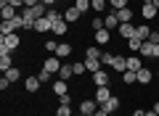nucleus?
<instances>
[{"label":"nucleus","instance_id":"423d86ee","mask_svg":"<svg viewBox=\"0 0 159 116\" xmlns=\"http://www.w3.org/2000/svg\"><path fill=\"white\" fill-rule=\"evenodd\" d=\"M11 61H13V58H11V50H3V48H0V69H3V74H6L8 69H13Z\"/></svg>","mask_w":159,"mask_h":116},{"label":"nucleus","instance_id":"09e8293b","mask_svg":"<svg viewBox=\"0 0 159 116\" xmlns=\"http://www.w3.org/2000/svg\"><path fill=\"white\" fill-rule=\"evenodd\" d=\"M143 3H154V0H143Z\"/></svg>","mask_w":159,"mask_h":116},{"label":"nucleus","instance_id":"2eb2a0df","mask_svg":"<svg viewBox=\"0 0 159 116\" xmlns=\"http://www.w3.org/2000/svg\"><path fill=\"white\" fill-rule=\"evenodd\" d=\"M66 90H69V84H66V79H56L53 82V92L61 98V95H66Z\"/></svg>","mask_w":159,"mask_h":116},{"label":"nucleus","instance_id":"0eeeda50","mask_svg":"<svg viewBox=\"0 0 159 116\" xmlns=\"http://www.w3.org/2000/svg\"><path fill=\"white\" fill-rule=\"evenodd\" d=\"M80 16H82V11H80L77 6H72V8H66V11H64V19H66V24L80 21Z\"/></svg>","mask_w":159,"mask_h":116},{"label":"nucleus","instance_id":"cd10ccee","mask_svg":"<svg viewBox=\"0 0 159 116\" xmlns=\"http://www.w3.org/2000/svg\"><path fill=\"white\" fill-rule=\"evenodd\" d=\"M122 82H125V84H133V82H138V71H130V69H127V71L122 74Z\"/></svg>","mask_w":159,"mask_h":116},{"label":"nucleus","instance_id":"412c9836","mask_svg":"<svg viewBox=\"0 0 159 116\" xmlns=\"http://www.w3.org/2000/svg\"><path fill=\"white\" fill-rule=\"evenodd\" d=\"M53 34H56V37H64V34H66V19H61V21H56L53 24V29H51Z\"/></svg>","mask_w":159,"mask_h":116},{"label":"nucleus","instance_id":"58836bf2","mask_svg":"<svg viewBox=\"0 0 159 116\" xmlns=\"http://www.w3.org/2000/svg\"><path fill=\"white\" fill-rule=\"evenodd\" d=\"M93 11H106V0H93Z\"/></svg>","mask_w":159,"mask_h":116},{"label":"nucleus","instance_id":"49530a36","mask_svg":"<svg viewBox=\"0 0 159 116\" xmlns=\"http://www.w3.org/2000/svg\"><path fill=\"white\" fill-rule=\"evenodd\" d=\"M8 3H11V0H0V6H8Z\"/></svg>","mask_w":159,"mask_h":116},{"label":"nucleus","instance_id":"7ed1b4c3","mask_svg":"<svg viewBox=\"0 0 159 116\" xmlns=\"http://www.w3.org/2000/svg\"><path fill=\"white\" fill-rule=\"evenodd\" d=\"M135 24L133 21H127V24H119L117 27V32H119V37H125V40H130V37H135Z\"/></svg>","mask_w":159,"mask_h":116},{"label":"nucleus","instance_id":"7c9ffc66","mask_svg":"<svg viewBox=\"0 0 159 116\" xmlns=\"http://www.w3.org/2000/svg\"><path fill=\"white\" fill-rule=\"evenodd\" d=\"M72 71H74V77L85 74V71H88V69H85V61H77V63H72Z\"/></svg>","mask_w":159,"mask_h":116},{"label":"nucleus","instance_id":"bb28decb","mask_svg":"<svg viewBox=\"0 0 159 116\" xmlns=\"http://www.w3.org/2000/svg\"><path fill=\"white\" fill-rule=\"evenodd\" d=\"M69 77H74L72 63H64V66H61V71H58V79H69Z\"/></svg>","mask_w":159,"mask_h":116},{"label":"nucleus","instance_id":"f257e3e1","mask_svg":"<svg viewBox=\"0 0 159 116\" xmlns=\"http://www.w3.org/2000/svg\"><path fill=\"white\" fill-rule=\"evenodd\" d=\"M19 42H21V37H19V34H0V48L3 50H16L19 48Z\"/></svg>","mask_w":159,"mask_h":116},{"label":"nucleus","instance_id":"dca6fc26","mask_svg":"<svg viewBox=\"0 0 159 116\" xmlns=\"http://www.w3.org/2000/svg\"><path fill=\"white\" fill-rule=\"evenodd\" d=\"M114 13H117L119 24H127V21H133V11H130V6H127V8H122V11H114Z\"/></svg>","mask_w":159,"mask_h":116},{"label":"nucleus","instance_id":"4be33fe9","mask_svg":"<svg viewBox=\"0 0 159 116\" xmlns=\"http://www.w3.org/2000/svg\"><path fill=\"white\" fill-rule=\"evenodd\" d=\"M135 37H141L143 42H146V40L151 37V27H148V24H141V27L135 29Z\"/></svg>","mask_w":159,"mask_h":116},{"label":"nucleus","instance_id":"c9c22d12","mask_svg":"<svg viewBox=\"0 0 159 116\" xmlns=\"http://www.w3.org/2000/svg\"><path fill=\"white\" fill-rule=\"evenodd\" d=\"M111 3V11H122V8H127V0H109Z\"/></svg>","mask_w":159,"mask_h":116},{"label":"nucleus","instance_id":"aec40b11","mask_svg":"<svg viewBox=\"0 0 159 116\" xmlns=\"http://www.w3.org/2000/svg\"><path fill=\"white\" fill-rule=\"evenodd\" d=\"M0 16H3V21H8V19H16V8L8 3V6H3L0 8Z\"/></svg>","mask_w":159,"mask_h":116},{"label":"nucleus","instance_id":"f3484780","mask_svg":"<svg viewBox=\"0 0 159 116\" xmlns=\"http://www.w3.org/2000/svg\"><path fill=\"white\" fill-rule=\"evenodd\" d=\"M101 108L106 111V114H117V108H119V100H117V98H114V95H111V98H109L106 103L101 105Z\"/></svg>","mask_w":159,"mask_h":116},{"label":"nucleus","instance_id":"2f4dec72","mask_svg":"<svg viewBox=\"0 0 159 116\" xmlns=\"http://www.w3.org/2000/svg\"><path fill=\"white\" fill-rule=\"evenodd\" d=\"M101 55H103V53H101V50L96 48V45H90V48L85 50V58H101Z\"/></svg>","mask_w":159,"mask_h":116},{"label":"nucleus","instance_id":"20e7f679","mask_svg":"<svg viewBox=\"0 0 159 116\" xmlns=\"http://www.w3.org/2000/svg\"><path fill=\"white\" fill-rule=\"evenodd\" d=\"M98 108H101V105H98L96 100H82V103H80V114L82 116H93Z\"/></svg>","mask_w":159,"mask_h":116},{"label":"nucleus","instance_id":"393cba45","mask_svg":"<svg viewBox=\"0 0 159 116\" xmlns=\"http://www.w3.org/2000/svg\"><path fill=\"white\" fill-rule=\"evenodd\" d=\"M56 55H58V58H69V55H72V45H66V42H58Z\"/></svg>","mask_w":159,"mask_h":116},{"label":"nucleus","instance_id":"f03ea898","mask_svg":"<svg viewBox=\"0 0 159 116\" xmlns=\"http://www.w3.org/2000/svg\"><path fill=\"white\" fill-rule=\"evenodd\" d=\"M61 66H64V63H61V58H58V55H48L43 69H48L51 74H58V71H61Z\"/></svg>","mask_w":159,"mask_h":116},{"label":"nucleus","instance_id":"5701e85b","mask_svg":"<svg viewBox=\"0 0 159 116\" xmlns=\"http://www.w3.org/2000/svg\"><path fill=\"white\" fill-rule=\"evenodd\" d=\"M109 40H111V32H109V29H98L96 32V42L98 45H106Z\"/></svg>","mask_w":159,"mask_h":116},{"label":"nucleus","instance_id":"f704fd0d","mask_svg":"<svg viewBox=\"0 0 159 116\" xmlns=\"http://www.w3.org/2000/svg\"><path fill=\"white\" fill-rule=\"evenodd\" d=\"M90 29H93V32H98V29H106V27H103V19H90Z\"/></svg>","mask_w":159,"mask_h":116},{"label":"nucleus","instance_id":"c85d7f7f","mask_svg":"<svg viewBox=\"0 0 159 116\" xmlns=\"http://www.w3.org/2000/svg\"><path fill=\"white\" fill-rule=\"evenodd\" d=\"M45 16L51 19V24H56V21H61V19H64V13H58L56 8H48V13H45Z\"/></svg>","mask_w":159,"mask_h":116},{"label":"nucleus","instance_id":"9d476101","mask_svg":"<svg viewBox=\"0 0 159 116\" xmlns=\"http://www.w3.org/2000/svg\"><path fill=\"white\" fill-rule=\"evenodd\" d=\"M111 69H114V71H119V74H125V71H127V58H122V55H114Z\"/></svg>","mask_w":159,"mask_h":116},{"label":"nucleus","instance_id":"a878e982","mask_svg":"<svg viewBox=\"0 0 159 116\" xmlns=\"http://www.w3.org/2000/svg\"><path fill=\"white\" fill-rule=\"evenodd\" d=\"M141 45H143L141 37H130V40H127V48H130L133 53H138V50H141Z\"/></svg>","mask_w":159,"mask_h":116},{"label":"nucleus","instance_id":"ea45409f","mask_svg":"<svg viewBox=\"0 0 159 116\" xmlns=\"http://www.w3.org/2000/svg\"><path fill=\"white\" fill-rule=\"evenodd\" d=\"M111 61H114L111 53H103V55H101V63H103V66H111Z\"/></svg>","mask_w":159,"mask_h":116},{"label":"nucleus","instance_id":"a18cd8bd","mask_svg":"<svg viewBox=\"0 0 159 116\" xmlns=\"http://www.w3.org/2000/svg\"><path fill=\"white\" fill-rule=\"evenodd\" d=\"M43 3H45V6H53V3H56V0H43Z\"/></svg>","mask_w":159,"mask_h":116},{"label":"nucleus","instance_id":"a211bd4d","mask_svg":"<svg viewBox=\"0 0 159 116\" xmlns=\"http://www.w3.org/2000/svg\"><path fill=\"white\" fill-rule=\"evenodd\" d=\"M138 53H141L143 58H154V42H151V40H146V42L141 45V50H138Z\"/></svg>","mask_w":159,"mask_h":116},{"label":"nucleus","instance_id":"4c0bfd02","mask_svg":"<svg viewBox=\"0 0 159 116\" xmlns=\"http://www.w3.org/2000/svg\"><path fill=\"white\" fill-rule=\"evenodd\" d=\"M45 50L56 55V50H58V42H56V40H48V42H45Z\"/></svg>","mask_w":159,"mask_h":116},{"label":"nucleus","instance_id":"39448f33","mask_svg":"<svg viewBox=\"0 0 159 116\" xmlns=\"http://www.w3.org/2000/svg\"><path fill=\"white\" fill-rule=\"evenodd\" d=\"M51 29H53V24H51V19H48V16H43V19H37V21H34V32L45 34V32H51Z\"/></svg>","mask_w":159,"mask_h":116},{"label":"nucleus","instance_id":"c756f323","mask_svg":"<svg viewBox=\"0 0 159 116\" xmlns=\"http://www.w3.org/2000/svg\"><path fill=\"white\" fill-rule=\"evenodd\" d=\"M56 116H72V105H69V103H58Z\"/></svg>","mask_w":159,"mask_h":116},{"label":"nucleus","instance_id":"9b49d317","mask_svg":"<svg viewBox=\"0 0 159 116\" xmlns=\"http://www.w3.org/2000/svg\"><path fill=\"white\" fill-rule=\"evenodd\" d=\"M103 27H106L109 29V32H114V29H117L119 27V19H117V13H109V16H103Z\"/></svg>","mask_w":159,"mask_h":116},{"label":"nucleus","instance_id":"a19ab883","mask_svg":"<svg viewBox=\"0 0 159 116\" xmlns=\"http://www.w3.org/2000/svg\"><path fill=\"white\" fill-rule=\"evenodd\" d=\"M11 87V79H6V74H3V79H0V90H8Z\"/></svg>","mask_w":159,"mask_h":116},{"label":"nucleus","instance_id":"473e14b6","mask_svg":"<svg viewBox=\"0 0 159 116\" xmlns=\"http://www.w3.org/2000/svg\"><path fill=\"white\" fill-rule=\"evenodd\" d=\"M6 79L16 82V79H21V71H19V69H8V71H6Z\"/></svg>","mask_w":159,"mask_h":116},{"label":"nucleus","instance_id":"de8ad7c7","mask_svg":"<svg viewBox=\"0 0 159 116\" xmlns=\"http://www.w3.org/2000/svg\"><path fill=\"white\" fill-rule=\"evenodd\" d=\"M154 6H157V8H159V0H154Z\"/></svg>","mask_w":159,"mask_h":116},{"label":"nucleus","instance_id":"e433bc0d","mask_svg":"<svg viewBox=\"0 0 159 116\" xmlns=\"http://www.w3.org/2000/svg\"><path fill=\"white\" fill-rule=\"evenodd\" d=\"M37 79H40V82H43V84H48V79H53V74L48 71V69H43V71L37 74Z\"/></svg>","mask_w":159,"mask_h":116},{"label":"nucleus","instance_id":"6ab92c4d","mask_svg":"<svg viewBox=\"0 0 159 116\" xmlns=\"http://www.w3.org/2000/svg\"><path fill=\"white\" fill-rule=\"evenodd\" d=\"M24 84H27V92H37L43 82H40L37 77H27V79H24Z\"/></svg>","mask_w":159,"mask_h":116},{"label":"nucleus","instance_id":"c03bdc74","mask_svg":"<svg viewBox=\"0 0 159 116\" xmlns=\"http://www.w3.org/2000/svg\"><path fill=\"white\" fill-rule=\"evenodd\" d=\"M154 111H157V116H159V100H157V103H154Z\"/></svg>","mask_w":159,"mask_h":116},{"label":"nucleus","instance_id":"8fccbe9b","mask_svg":"<svg viewBox=\"0 0 159 116\" xmlns=\"http://www.w3.org/2000/svg\"><path fill=\"white\" fill-rule=\"evenodd\" d=\"M109 116H117V114H109Z\"/></svg>","mask_w":159,"mask_h":116},{"label":"nucleus","instance_id":"1a4fd4ad","mask_svg":"<svg viewBox=\"0 0 159 116\" xmlns=\"http://www.w3.org/2000/svg\"><path fill=\"white\" fill-rule=\"evenodd\" d=\"M109 98H111V90H109V87H98V90H96V98H93V100H96L98 105H103Z\"/></svg>","mask_w":159,"mask_h":116},{"label":"nucleus","instance_id":"72a5a7b5","mask_svg":"<svg viewBox=\"0 0 159 116\" xmlns=\"http://www.w3.org/2000/svg\"><path fill=\"white\" fill-rule=\"evenodd\" d=\"M74 6H77V8H80V11L85 13V11H88V8H90V6H93V0H74Z\"/></svg>","mask_w":159,"mask_h":116},{"label":"nucleus","instance_id":"37998d69","mask_svg":"<svg viewBox=\"0 0 159 116\" xmlns=\"http://www.w3.org/2000/svg\"><path fill=\"white\" fill-rule=\"evenodd\" d=\"M133 116H146V111H135V114H133Z\"/></svg>","mask_w":159,"mask_h":116},{"label":"nucleus","instance_id":"4468645a","mask_svg":"<svg viewBox=\"0 0 159 116\" xmlns=\"http://www.w3.org/2000/svg\"><path fill=\"white\" fill-rule=\"evenodd\" d=\"M127 69H130V71H141V69H143V58L130 55V58H127Z\"/></svg>","mask_w":159,"mask_h":116},{"label":"nucleus","instance_id":"79ce46f5","mask_svg":"<svg viewBox=\"0 0 159 116\" xmlns=\"http://www.w3.org/2000/svg\"><path fill=\"white\" fill-rule=\"evenodd\" d=\"M154 58H159V45H154Z\"/></svg>","mask_w":159,"mask_h":116},{"label":"nucleus","instance_id":"f8f14e48","mask_svg":"<svg viewBox=\"0 0 159 116\" xmlns=\"http://www.w3.org/2000/svg\"><path fill=\"white\" fill-rule=\"evenodd\" d=\"M157 11H159V8L154 6V3H143V8H141V16L148 21V19H154V16H157Z\"/></svg>","mask_w":159,"mask_h":116},{"label":"nucleus","instance_id":"3c124183","mask_svg":"<svg viewBox=\"0 0 159 116\" xmlns=\"http://www.w3.org/2000/svg\"><path fill=\"white\" fill-rule=\"evenodd\" d=\"M157 77H159V71H157Z\"/></svg>","mask_w":159,"mask_h":116},{"label":"nucleus","instance_id":"6e6552de","mask_svg":"<svg viewBox=\"0 0 159 116\" xmlns=\"http://www.w3.org/2000/svg\"><path fill=\"white\" fill-rule=\"evenodd\" d=\"M93 84H96V87H109V74L103 71V69L96 71V74H93Z\"/></svg>","mask_w":159,"mask_h":116},{"label":"nucleus","instance_id":"b1692460","mask_svg":"<svg viewBox=\"0 0 159 116\" xmlns=\"http://www.w3.org/2000/svg\"><path fill=\"white\" fill-rule=\"evenodd\" d=\"M151 79H154V74L148 71L146 66H143L141 71H138V84H148V82H151Z\"/></svg>","mask_w":159,"mask_h":116},{"label":"nucleus","instance_id":"ddd939ff","mask_svg":"<svg viewBox=\"0 0 159 116\" xmlns=\"http://www.w3.org/2000/svg\"><path fill=\"white\" fill-rule=\"evenodd\" d=\"M101 66H103V63H101V58H85V69H88L90 74L101 71Z\"/></svg>","mask_w":159,"mask_h":116}]
</instances>
